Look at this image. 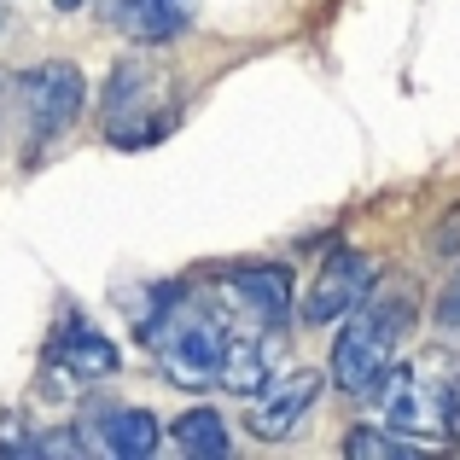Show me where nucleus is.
I'll return each mask as SVG.
<instances>
[{
    "label": "nucleus",
    "instance_id": "1",
    "mask_svg": "<svg viewBox=\"0 0 460 460\" xmlns=\"http://www.w3.org/2000/svg\"><path fill=\"white\" fill-rule=\"evenodd\" d=\"M292 309L286 269H227L216 286H181L146 314L152 361L187 391H262L274 379Z\"/></svg>",
    "mask_w": 460,
    "mask_h": 460
},
{
    "label": "nucleus",
    "instance_id": "2",
    "mask_svg": "<svg viewBox=\"0 0 460 460\" xmlns=\"http://www.w3.org/2000/svg\"><path fill=\"white\" fill-rule=\"evenodd\" d=\"M414 338V304L396 292H367L349 309V326L338 332L332 349V379L349 396H373L385 373L402 361V344Z\"/></svg>",
    "mask_w": 460,
    "mask_h": 460
},
{
    "label": "nucleus",
    "instance_id": "3",
    "mask_svg": "<svg viewBox=\"0 0 460 460\" xmlns=\"http://www.w3.org/2000/svg\"><path fill=\"white\" fill-rule=\"evenodd\" d=\"M169 123H175L169 76L146 58H123L105 88V140L111 146H152Z\"/></svg>",
    "mask_w": 460,
    "mask_h": 460
},
{
    "label": "nucleus",
    "instance_id": "4",
    "mask_svg": "<svg viewBox=\"0 0 460 460\" xmlns=\"http://www.w3.org/2000/svg\"><path fill=\"white\" fill-rule=\"evenodd\" d=\"M23 117H30V152H47L65 128H76L82 105H88V82L76 65H35L30 76H18Z\"/></svg>",
    "mask_w": 460,
    "mask_h": 460
},
{
    "label": "nucleus",
    "instance_id": "5",
    "mask_svg": "<svg viewBox=\"0 0 460 460\" xmlns=\"http://www.w3.org/2000/svg\"><path fill=\"white\" fill-rule=\"evenodd\" d=\"M373 396H379L385 420H391L396 431H408V438H449V396H455V385L431 379L426 367H391Z\"/></svg>",
    "mask_w": 460,
    "mask_h": 460
},
{
    "label": "nucleus",
    "instance_id": "6",
    "mask_svg": "<svg viewBox=\"0 0 460 460\" xmlns=\"http://www.w3.org/2000/svg\"><path fill=\"white\" fill-rule=\"evenodd\" d=\"M373 280H379V269H373L361 251H326L321 274H314V286L304 297V321L326 326V321H338V314H349L373 292Z\"/></svg>",
    "mask_w": 460,
    "mask_h": 460
},
{
    "label": "nucleus",
    "instance_id": "7",
    "mask_svg": "<svg viewBox=\"0 0 460 460\" xmlns=\"http://www.w3.org/2000/svg\"><path fill=\"white\" fill-rule=\"evenodd\" d=\"M326 391V379L321 373H292V379H280V385H262V391H251V408H245V420H251V431H257L262 443H280V438H292V426L314 408V396Z\"/></svg>",
    "mask_w": 460,
    "mask_h": 460
},
{
    "label": "nucleus",
    "instance_id": "8",
    "mask_svg": "<svg viewBox=\"0 0 460 460\" xmlns=\"http://www.w3.org/2000/svg\"><path fill=\"white\" fill-rule=\"evenodd\" d=\"M157 420L146 408H93L88 420H82V443L100 455H117V460H146L157 455Z\"/></svg>",
    "mask_w": 460,
    "mask_h": 460
},
{
    "label": "nucleus",
    "instance_id": "9",
    "mask_svg": "<svg viewBox=\"0 0 460 460\" xmlns=\"http://www.w3.org/2000/svg\"><path fill=\"white\" fill-rule=\"evenodd\" d=\"M105 18L128 41H175L192 23V0H105Z\"/></svg>",
    "mask_w": 460,
    "mask_h": 460
},
{
    "label": "nucleus",
    "instance_id": "10",
    "mask_svg": "<svg viewBox=\"0 0 460 460\" xmlns=\"http://www.w3.org/2000/svg\"><path fill=\"white\" fill-rule=\"evenodd\" d=\"M53 361L70 373V379L88 385V379L117 373V361H123V356H117V344L105 332H93L88 321H65V326H58V338H53Z\"/></svg>",
    "mask_w": 460,
    "mask_h": 460
},
{
    "label": "nucleus",
    "instance_id": "11",
    "mask_svg": "<svg viewBox=\"0 0 460 460\" xmlns=\"http://www.w3.org/2000/svg\"><path fill=\"white\" fill-rule=\"evenodd\" d=\"M175 449L199 455V460H216V455L234 449V443H227V426H222L216 408H187V414L175 420Z\"/></svg>",
    "mask_w": 460,
    "mask_h": 460
},
{
    "label": "nucleus",
    "instance_id": "12",
    "mask_svg": "<svg viewBox=\"0 0 460 460\" xmlns=\"http://www.w3.org/2000/svg\"><path fill=\"white\" fill-rule=\"evenodd\" d=\"M344 455H356V460H414L420 443L391 438L385 426H356V431L344 438Z\"/></svg>",
    "mask_w": 460,
    "mask_h": 460
},
{
    "label": "nucleus",
    "instance_id": "13",
    "mask_svg": "<svg viewBox=\"0 0 460 460\" xmlns=\"http://www.w3.org/2000/svg\"><path fill=\"white\" fill-rule=\"evenodd\" d=\"M438 332H443V338H455V344H460V274L449 280V292L438 297Z\"/></svg>",
    "mask_w": 460,
    "mask_h": 460
},
{
    "label": "nucleus",
    "instance_id": "14",
    "mask_svg": "<svg viewBox=\"0 0 460 460\" xmlns=\"http://www.w3.org/2000/svg\"><path fill=\"white\" fill-rule=\"evenodd\" d=\"M449 431L460 438V385H455V396H449Z\"/></svg>",
    "mask_w": 460,
    "mask_h": 460
},
{
    "label": "nucleus",
    "instance_id": "15",
    "mask_svg": "<svg viewBox=\"0 0 460 460\" xmlns=\"http://www.w3.org/2000/svg\"><path fill=\"white\" fill-rule=\"evenodd\" d=\"M53 6H65V12H76V6H82V0H53Z\"/></svg>",
    "mask_w": 460,
    "mask_h": 460
}]
</instances>
